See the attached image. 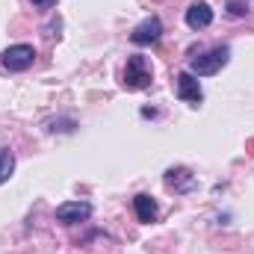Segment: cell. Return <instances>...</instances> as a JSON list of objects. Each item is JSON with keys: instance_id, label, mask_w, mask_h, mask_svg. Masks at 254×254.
<instances>
[{"instance_id": "obj_11", "label": "cell", "mask_w": 254, "mask_h": 254, "mask_svg": "<svg viewBox=\"0 0 254 254\" xmlns=\"http://www.w3.org/2000/svg\"><path fill=\"white\" fill-rule=\"evenodd\" d=\"M228 12H231L234 18L249 15V0H228Z\"/></svg>"}, {"instance_id": "obj_5", "label": "cell", "mask_w": 254, "mask_h": 254, "mask_svg": "<svg viewBox=\"0 0 254 254\" xmlns=\"http://www.w3.org/2000/svg\"><path fill=\"white\" fill-rule=\"evenodd\" d=\"M92 216V204L89 201H65L57 207V222L63 225H77V222H86Z\"/></svg>"}, {"instance_id": "obj_1", "label": "cell", "mask_w": 254, "mask_h": 254, "mask_svg": "<svg viewBox=\"0 0 254 254\" xmlns=\"http://www.w3.org/2000/svg\"><path fill=\"white\" fill-rule=\"evenodd\" d=\"M231 60V48H213V51H207V54H201V57H192L190 60V71L192 74H198V77H210V74H216V71H222L225 65Z\"/></svg>"}, {"instance_id": "obj_13", "label": "cell", "mask_w": 254, "mask_h": 254, "mask_svg": "<svg viewBox=\"0 0 254 254\" xmlns=\"http://www.w3.org/2000/svg\"><path fill=\"white\" fill-rule=\"evenodd\" d=\"M33 6L36 9H51V6H57V0H33Z\"/></svg>"}, {"instance_id": "obj_4", "label": "cell", "mask_w": 254, "mask_h": 254, "mask_svg": "<svg viewBox=\"0 0 254 254\" xmlns=\"http://www.w3.org/2000/svg\"><path fill=\"white\" fill-rule=\"evenodd\" d=\"M163 39V21L157 15H148L142 24H136V30L130 33V42L133 45H154Z\"/></svg>"}, {"instance_id": "obj_7", "label": "cell", "mask_w": 254, "mask_h": 254, "mask_svg": "<svg viewBox=\"0 0 254 254\" xmlns=\"http://www.w3.org/2000/svg\"><path fill=\"white\" fill-rule=\"evenodd\" d=\"M187 24H190L192 30H204V27H210V24H213V9H210V3L195 0L190 9H187Z\"/></svg>"}, {"instance_id": "obj_10", "label": "cell", "mask_w": 254, "mask_h": 254, "mask_svg": "<svg viewBox=\"0 0 254 254\" xmlns=\"http://www.w3.org/2000/svg\"><path fill=\"white\" fill-rule=\"evenodd\" d=\"M15 172V154L9 148H0V184H6Z\"/></svg>"}, {"instance_id": "obj_2", "label": "cell", "mask_w": 254, "mask_h": 254, "mask_svg": "<svg viewBox=\"0 0 254 254\" xmlns=\"http://www.w3.org/2000/svg\"><path fill=\"white\" fill-rule=\"evenodd\" d=\"M33 63H36V48L33 45H12V48H6L0 54V65L6 71H12V74L27 71Z\"/></svg>"}, {"instance_id": "obj_12", "label": "cell", "mask_w": 254, "mask_h": 254, "mask_svg": "<svg viewBox=\"0 0 254 254\" xmlns=\"http://www.w3.org/2000/svg\"><path fill=\"white\" fill-rule=\"evenodd\" d=\"M74 127H77L74 119H65V122H57V119H54V122H48V130H63V133H71Z\"/></svg>"}, {"instance_id": "obj_9", "label": "cell", "mask_w": 254, "mask_h": 254, "mask_svg": "<svg viewBox=\"0 0 254 254\" xmlns=\"http://www.w3.org/2000/svg\"><path fill=\"white\" fill-rule=\"evenodd\" d=\"M166 187H172L175 192H190L195 187V175L190 169H169L166 172Z\"/></svg>"}, {"instance_id": "obj_8", "label": "cell", "mask_w": 254, "mask_h": 254, "mask_svg": "<svg viewBox=\"0 0 254 254\" xmlns=\"http://www.w3.org/2000/svg\"><path fill=\"white\" fill-rule=\"evenodd\" d=\"M133 210H136V219L145 222V225L157 222V213H160V210H157V201H154L151 195H145V192L133 198Z\"/></svg>"}, {"instance_id": "obj_6", "label": "cell", "mask_w": 254, "mask_h": 254, "mask_svg": "<svg viewBox=\"0 0 254 254\" xmlns=\"http://www.w3.org/2000/svg\"><path fill=\"white\" fill-rule=\"evenodd\" d=\"M178 98L187 101V104H201L204 92H201V86H198V80H195L192 71H181L178 74Z\"/></svg>"}, {"instance_id": "obj_3", "label": "cell", "mask_w": 254, "mask_h": 254, "mask_svg": "<svg viewBox=\"0 0 254 254\" xmlns=\"http://www.w3.org/2000/svg\"><path fill=\"white\" fill-rule=\"evenodd\" d=\"M125 86L127 89H148L151 86V68L145 63V57H130L125 68Z\"/></svg>"}]
</instances>
